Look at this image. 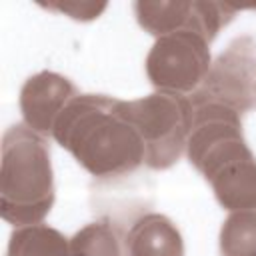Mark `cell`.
<instances>
[{
    "mask_svg": "<svg viewBox=\"0 0 256 256\" xmlns=\"http://www.w3.org/2000/svg\"><path fill=\"white\" fill-rule=\"evenodd\" d=\"M52 138L96 180H116L144 164V144L126 100L108 94H78L60 114Z\"/></svg>",
    "mask_w": 256,
    "mask_h": 256,
    "instance_id": "obj_1",
    "label": "cell"
},
{
    "mask_svg": "<svg viewBox=\"0 0 256 256\" xmlns=\"http://www.w3.org/2000/svg\"><path fill=\"white\" fill-rule=\"evenodd\" d=\"M186 158L224 210L256 208V156L244 138L242 116L220 104L192 106Z\"/></svg>",
    "mask_w": 256,
    "mask_h": 256,
    "instance_id": "obj_2",
    "label": "cell"
},
{
    "mask_svg": "<svg viewBox=\"0 0 256 256\" xmlns=\"http://www.w3.org/2000/svg\"><path fill=\"white\" fill-rule=\"evenodd\" d=\"M56 202L48 138L26 124H12L2 136L0 216L12 224H40Z\"/></svg>",
    "mask_w": 256,
    "mask_h": 256,
    "instance_id": "obj_3",
    "label": "cell"
},
{
    "mask_svg": "<svg viewBox=\"0 0 256 256\" xmlns=\"http://www.w3.org/2000/svg\"><path fill=\"white\" fill-rule=\"evenodd\" d=\"M126 114L144 144V164L150 170L172 168L186 154L192 102L188 96L152 92L138 100H126Z\"/></svg>",
    "mask_w": 256,
    "mask_h": 256,
    "instance_id": "obj_4",
    "label": "cell"
},
{
    "mask_svg": "<svg viewBox=\"0 0 256 256\" xmlns=\"http://www.w3.org/2000/svg\"><path fill=\"white\" fill-rule=\"evenodd\" d=\"M192 106L220 104L238 116L256 110V38L244 34L216 56L204 82L188 96Z\"/></svg>",
    "mask_w": 256,
    "mask_h": 256,
    "instance_id": "obj_5",
    "label": "cell"
},
{
    "mask_svg": "<svg viewBox=\"0 0 256 256\" xmlns=\"http://www.w3.org/2000/svg\"><path fill=\"white\" fill-rule=\"evenodd\" d=\"M210 64V42L192 30H180L154 40L144 70L156 92L190 96L204 82Z\"/></svg>",
    "mask_w": 256,
    "mask_h": 256,
    "instance_id": "obj_6",
    "label": "cell"
},
{
    "mask_svg": "<svg viewBox=\"0 0 256 256\" xmlns=\"http://www.w3.org/2000/svg\"><path fill=\"white\" fill-rule=\"evenodd\" d=\"M132 10L138 26L154 38L192 30L210 44L238 12V8L228 2L206 0H136Z\"/></svg>",
    "mask_w": 256,
    "mask_h": 256,
    "instance_id": "obj_7",
    "label": "cell"
},
{
    "mask_svg": "<svg viewBox=\"0 0 256 256\" xmlns=\"http://www.w3.org/2000/svg\"><path fill=\"white\" fill-rule=\"evenodd\" d=\"M78 96L74 82L58 72L40 70L28 76L20 88V114L22 124H26L36 134L48 138L64 112V108Z\"/></svg>",
    "mask_w": 256,
    "mask_h": 256,
    "instance_id": "obj_8",
    "label": "cell"
},
{
    "mask_svg": "<svg viewBox=\"0 0 256 256\" xmlns=\"http://www.w3.org/2000/svg\"><path fill=\"white\" fill-rule=\"evenodd\" d=\"M128 256H184L178 226L160 212L138 216L126 232Z\"/></svg>",
    "mask_w": 256,
    "mask_h": 256,
    "instance_id": "obj_9",
    "label": "cell"
},
{
    "mask_svg": "<svg viewBox=\"0 0 256 256\" xmlns=\"http://www.w3.org/2000/svg\"><path fill=\"white\" fill-rule=\"evenodd\" d=\"M70 256H128L126 234L108 216L98 218L74 232Z\"/></svg>",
    "mask_w": 256,
    "mask_h": 256,
    "instance_id": "obj_10",
    "label": "cell"
},
{
    "mask_svg": "<svg viewBox=\"0 0 256 256\" xmlns=\"http://www.w3.org/2000/svg\"><path fill=\"white\" fill-rule=\"evenodd\" d=\"M6 256H70V238L42 222L18 226L8 236Z\"/></svg>",
    "mask_w": 256,
    "mask_h": 256,
    "instance_id": "obj_11",
    "label": "cell"
},
{
    "mask_svg": "<svg viewBox=\"0 0 256 256\" xmlns=\"http://www.w3.org/2000/svg\"><path fill=\"white\" fill-rule=\"evenodd\" d=\"M220 256H256V208L230 212L218 234Z\"/></svg>",
    "mask_w": 256,
    "mask_h": 256,
    "instance_id": "obj_12",
    "label": "cell"
},
{
    "mask_svg": "<svg viewBox=\"0 0 256 256\" xmlns=\"http://www.w3.org/2000/svg\"><path fill=\"white\" fill-rule=\"evenodd\" d=\"M38 6L68 16L74 22H92L102 16L108 8V2H90V0H52V2H38Z\"/></svg>",
    "mask_w": 256,
    "mask_h": 256,
    "instance_id": "obj_13",
    "label": "cell"
}]
</instances>
